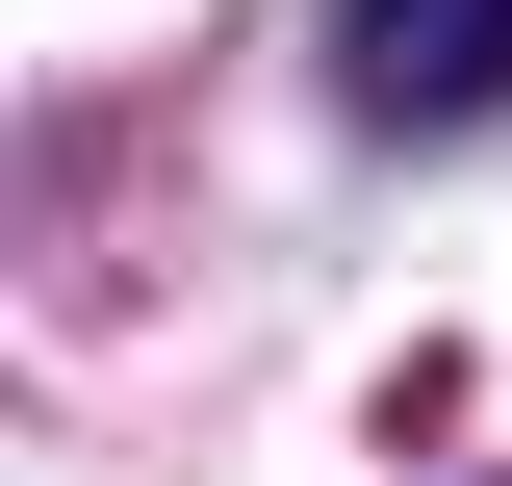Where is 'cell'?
<instances>
[{"label":"cell","mask_w":512,"mask_h":486,"mask_svg":"<svg viewBox=\"0 0 512 486\" xmlns=\"http://www.w3.org/2000/svg\"><path fill=\"white\" fill-rule=\"evenodd\" d=\"M333 103L359 128H487L512 103V0H333Z\"/></svg>","instance_id":"cell-1"}]
</instances>
